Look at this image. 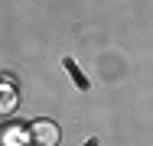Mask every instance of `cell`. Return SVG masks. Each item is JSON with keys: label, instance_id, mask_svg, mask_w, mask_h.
Masks as SVG:
<instances>
[{"label": "cell", "instance_id": "1", "mask_svg": "<svg viewBox=\"0 0 153 146\" xmlns=\"http://www.w3.org/2000/svg\"><path fill=\"white\" fill-rule=\"evenodd\" d=\"M30 140L36 146H59L62 130L52 123V120H36V123L30 127Z\"/></svg>", "mask_w": 153, "mask_h": 146}, {"label": "cell", "instance_id": "2", "mask_svg": "<svg viewBox=\"0 0 153 146\" xmlns=\"http://www.w3.org/2000/svg\"><path fill=\"white\" fill-rule=\"evenodd\" d=\"M13 107H16V91L7 81V85H0V114H13Z\"/></svg>", "mask_w": 153, "mask_h": 146}, {"label": "cell", "instance_id": "3", "mask_svg": "<svg viewBox=\"0 0 153 146\" xmlns=\"http://www.w3.org/2000/svg\"><path fill=\"white\" fill-rule=\"evenodd\" d=\"M65 68H68V75L78 81V88H88V78H82V72H78V65H75L72 58H65Z\"/></svg>", "mask_w": 153, "mask_h": 146}, {"label": "cell", "instance_id": "4", "mask_svg": "<svg viewBox=\"0 0 153 146\" xmlns=\"http://www.w3.org/2000/svg\"><path fill=\"white\" fill-rule=\"evenodd\" d=\"M85 146H98V143H94V140H88V143H85Z\"/></svg>", "mask_w": 153, "mask_h": 146}]
</instances>
